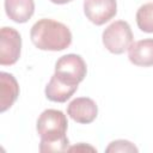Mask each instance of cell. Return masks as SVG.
Here are the masks:
<instances>
[{
    "label": "cell",
    "mask_w": 153,
    "mask_h": 153,
    "mask_svg": "<svg viewBox=\"0 0 153 153\" xmlns=\"http://www.w3.org/2000/svg\"><path fill=\"white\" fill-rule=\"evenodd\" d=\"M68 122L66 115L56 109L44 110L37 118L36 130L41 137V152H66L68 139L66 136Z\"/></svg>",
    "instance_id": "cell-1"
},
{
    "label": "cell",
    "mask_w": 153,
    "mask_h": 153,
    "mask_svg": "<svg viewBox=\"0 0 153 153\" xmlns=\"http://www.w3.org/2000/svg\"><path fill=\"white\" fill-rule=\"evenodd\" d=\"M30 38L36 48L49 51L63 50L72 43L69 29L65 24L48 18L39 19L32 25Z\"/></svg>",
    "instance_id": "cell-2"
},
{
    "label": "cell",
    "mask_w": 153,
    "mask_h": 153,
    "mask_svg": "<svg viewBox=\"0 0 153 153\" xmlns=\"http://www.w3.org/2000/svg\"><path fill=\"white\" fill-rule=\"evenodd\" d=\"M104 47L112 54H123L133 43V32L130 25L124 20L111 23L102 35Z\"/></svg>",
    "instance_id": "cell-3"
},
{
    "label": "cell",
    "mask_w": 153,
    "mask_h": 153,
    "mask_svg": "<svg viewBox=\"0 0 153 153\" xmlns=\"http://www.w3.org/2000/svg\"><path fill=\"white\" fill-rule=\"evenodd\" d=\"M87 73L86 63L80 55L67 54L61 56L55 63V75L62 81L78 86Z\"/></svg>",
    "instance_id": "cell-4"
},
{
    "label": "cell",
    "mask_w": 153,
    "mask_h": 153,
    "mask_svg": "<svg viewBox=\"0 0 153 153\" xmlns=\"http://www.w3.org/2000/svg\"><path fill=\"white\" fill-rule=\"evenodd\" d=\"M22 37L13 27L4 26L0 31V65H14L20 56Z\"/></svg>",
    "instance_id": "cell-5"
},
{
    "label": "cell",
    "mask_w": 153,
    "mask_h": 153,
    "mask_svg": "<svg viewBox=\"0 0 153 153\" xmlns=\"http://www.w3.org/2000/svg\"><path fill=\"white\" fill-rule=\"evenodd\" d=\"M84 13L91 23L103 25L116 16V0H85Z\"/></svg>",
    "instance_id": "cell-6"
},
{
    "label": "cell",
    "mask_w": 153,
    "mask_h": 153,
    "mask_svg": "<svg viewBox=\"0 0 153 153\" xmlns=\"http://www.w3.org/2000/svg\"><path fill=\"white\" fill-rule=\"evenodd\" d=\"M67 114L76 123L87 124L96 120L98 114V108L93 99L87 97H79L73 99L68 104Z\"/></svg>",
    "instance_id": "cell-7"
},
{
    "label": "cell",
    "mask_w": 153,
    "mask_h": 153,
    "mask_svg": "<svg viewBox=\"0 0 153 153\" xmlns=\"http://www.w3.org/2000/svg\"><path fill=\"white\" fill-rule=\"evenodd\" d=\"M128 57L135 66H153V38H146L131 43L128 48Z\"/></svg>",
    "instance_id": "cell-8"
},
{
    "label": "cell",
    "mask_w": 153,
    "mask_h": 153,
    "mask_svg": "<svg viewBox=\"0 0 153 153\" xmlns=\"http://www.w3.org/2000/svg\"><path fill=\"white\" fill-rule=\"evenodd\" d=\"M19 96V86L16 78L6 72L0 73V111L10 109Z\"/></svg>",
    "instance_id": "cell-9"
},
{
    "label": "cell",
    "mask_w": 153,
    "mask_h": 153,
    "mask_svg": "<svg viewBox=\"0 0 153 153\" xmlns=\"http://www.w3.org/2000/svg\"><path fill=\"white\" fill-rule=\"evenodd\" d=\"M76 90H78V86L67 84L62 81L60 78H57L55 74H53L48 85L45 86L44 92H45V97L49 100L56 102V103H65L74 94Z\"/></svg>",
    "instance_id": "cell-10"
},
{
    "label": "cell",
    "mask_w": 153,
    "mask_h": 153,
    "mask_svg": "<svg viewBox=\"0 0 153 153\" xmlns=\"http://www.w3.org/2000/svg\"><path fill=\"white\" fill-rule=\"evenodd\" d=\"M7 17L16 23H26L35 12L33 0H5Z\"/></svg>",
    "instance_id": "cell-11"
},
{
    "label": "cell",
    "mask_w": 153,
    "mask_h": 153,
    "mask_svg": "<svg viewBox=\"0 0 153 153\" xmlns=\"http://www.w3.org/2000/svg\"><path fill=\"white\" fill-rule=\"evenodd\" d=\"M136 24L141 31L153 33V2H147L139 7L136 12Z\"/></svg>",
    "instance_id": "cell-12"
},
{
    "label": "cell",
    "mask_w": 153,
    "mask_h": 153,
    "mask_svg": "<svg viewBox=\"0 0 153 153\" xmlns=\"http://www.w3.org/2000/svg\"><path fill=\"white\" fill-rule=\"evenodd\" d=\"M106 152H137V148L130 141L116 140L106 147Z\"/></svg>",
    "instance_id": "cell-13"
},
{
    "label": "cell",
    "mask_w": 153,
    "mask_h": 153,
    "mask_svg": "<svg viewBox=\"0 0 153 153\" xmlns=\"http://www.w3.org/2000/svg\"><path fill=\"white\" fill-rule=\"evenodd\" d=\"M53 4H57V5H63V4H67L72 0H50Z\"/></svg>",
    "instance_id": "cell-14"
}]
</instances>
